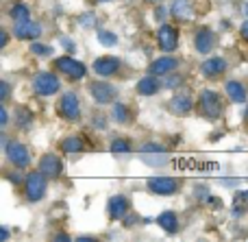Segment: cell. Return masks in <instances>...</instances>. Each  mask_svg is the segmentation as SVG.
<instances>
[{
  "label": "cell",
  "instance_id": "29",
  "mask_svg": "<svg viewBox=\"0 0 248 242\" xmlns=\"http://www.w3.org/2000/svg\"><path fill=\"white\" fill-rule=\"evenodd\" d=\"M242 205H248V192H237L235 194V208H233V212H235V216H240L242 212Z\"/></svg>",
  "mask_w": 248,
  "mask_h": 242
},
{
  "label": "cell",
  "instance_id": "4",
  "mask_svg": "<svg viewBox=\"0 0 248 242\" xmlns=\"http://www.w3.org/2000/svg\"><path fill=\"white\" fill-rule=\"evenodd\" d=\"M140 155H141V160H144L146 164H150V166H161V164H166L168 161L166 148H163L161 144H155V142L144 144V146L140 148Z\"/></svg>",
  "mask_w": 248,
  "mask_h": 242
},
{
  "label": "cell",
  "instance_id": "6",
  "mask_svg": "<svg viewBox=\"0 0 248 242\" xmlns=\"http://www.w3.org/2000/svg\"><path fill=\"white\" fill-rule=\"evenodd\" d=\"M59 112L65 120H78V118H81V105H78V98L74 92H65V94L61 96Z\"/></svg>",
  "mask_w": 248,
  "mask_h": 242
},
{
  "label": "cell",
  "instance_id": "38",
  "mask_svg": "<svg viewBox=\"0 0 248 242\" xmlns=\"http://www.w3.org/2000/svg\"><path fill=\"white\" fill-rule=\"evenodd\" d=\"M9 181H13V183H20V181H22V177H20V175H9Z\"/></svg>",
  "mask_w": 248,
  "mask_h": 242
},
{
  "label": "cell",
  "instance_id": "33",
  "mask_svg": "<svg viewBox=\"0 0 248 242\" xmlns=\"http://www.w3.org/2000/svg\"><path fill=\"white\" fill-rule=\"evenodd\" d=\"M7 122H9V113H7V109L0 107V127H7Z\"/></svg>",
  "mask_w": 248,
  "mask_h": 242
},
{
  "label": "cell",
  "instance_id": "8",
  "mask_svg": "<svg viewBox=\"0 0 248 242\" xmlns=\"http://www.w3.org/2000/svg\"><path fill=\"white\" fill-rule=\"evenodd\" d=\"M157 39H159V48L166 52H172L176 46H179V33H176V29L170 24H163L161 29H159Z\"/></svg>",
  "mask_w": 248,
  "mask_h": 242
},
{
  "label": "cell",
  "instance_id": "10",
  "mask_svg": "<svg viewBox=\"0 0 248 242\" xmlns=\"http://www.w3.org/2000/svg\"><path fill=\"white\" fill-rule=\"evenodd\" d=\"M118 70H120V59H116V57H100L94 61V72L100 74L103 79L116 74Z\"/></svg>",
  "mask_w": 248,
  "mask_h": 242
},
{
  "label": "cell",
  "instance_id": "12",
  "mask_svg": "<svg viewBox=\"0 0 248 242\" xmlns=\"http://www.w3.org/2000/svg\"><path fill=\"white\" fill-rule=\"evenodd\" d=\"M148 190L155 194H172L176 190V181L172 177H153L148 179Z\"/></svg>",
  "mask_w": 248,
  "mask_h": 242
},
{
  "label": "cell",
  "instance_id": "31",
  "mask_svg": "<svg viewBox=\"0 0 248 242\" xmlns=\"http://www.w3.org/2000/svg\"><path fill=\"white\" fill-rule=\"evenodd\" d=\"M0 98H2V100L9 98V83H7V81L0 83Z\"/></svg>",
  "mask_w": 248,
  "mask_h": 242
},
{
  "label": "cell",
  "instance_id": "20",
  "mask_svg": "<svg viewBox=\"0 0 248 242\" xmlns=\"http://www.w3.org/2000/svg\"><path fill=\"white\" fill-rule=\"evenodd\" d=\"M172 16L181 17V20H187L192 16V0H172V7H170Z\"/></svg>",
  "mask_w": 248,
  "mask_h": 242
},
{
  "label": "cell",
  "instance_id": "13",
  "mask_svg": "<svg viewBox=\"0 0 248 242\" xmlns=\"http://www.w3.org/2000/svg\"><path fill=\"white\" fill-rule=\"evenodd\" d=\"M39 170H42L48 179H55L61 175L63 166H61V160L57 155H44L42 161H39Z\"/></svg>",
  "mask_w": 248,
  "mask_h": 242
},
{
  "label": "cell",
  "instance_id": "22",
  "mask_svg": "<svg viewBox=\"0 0 248 242\" xmlns=\"http://www.w3.org/2000/svg\"><path fill=\"white\" fill-rule=\"evenodd\" d=\"M157 223H159V227H161L166 234H174L176 227H179L174 212H163V214H159V216H157Z\"/></svg>",
  "mask_w": 248,
  "mask_h": 242
},
{
  "label": "cell",
  "instance_id": "30",
  "mask_svg": "<svg viewBox=\"0 0 248 242\" xmlns=\"http://www.w3.org/2000/svg\"><path fill=\"white\" fill-rule=\"evenodd\" d=\"M31 52H33V55H39V57H48V55H52V48L35 42V44H31Z\"/></svg>",
  "mask_w": 248,
  "mask_h": 242
},
{
  "label": "cell",
  "instance_id": "7",
  "mask_svg": "<svg viewBox=\"0 0 248 242\" xmlns=\"http://www.w3.org/2000/svg\"><path fill=\"white\" fill-rule=\"evenodd\" d=\"M57 68L63 74H68L70 79H74V81L85 77V65H83L81 61H77L74 57H59V59H57Z\"/></svg>",
  "mask_w": 248,
  "mask_h": 242
},
{
  "label": "cell",
  "instance_id": "32",
  "mask_svg": "<svg viewBox=\"0 0 248 242\" xmlns=\"http://www.w3.org/2000/svg\"><path fill=\"white\" fill-rule=\"evenodd\" d=\"M166 85L170 87V90H172V87H179V85H181V77H168Z\"/></svg>",
  "mask_w": 248,
  "mask_h": 242
},
{
  "label": "cell",
  "instance_id": "41",
  "mask_svg": "<svg viewBox=\"0 0 248 242\" xmlns=\"http://www.w3.org/2000/svg\"><path fill=\"white\" fill-rule=\"evenodd\" d=\"M100 2H109V0H100Z\"/></svg>",
  "mask_w": 248,
  "mask_h": 242
},
{
  "label": "cell",
  "instance_id": "1",
  "mask_svg": "<svg viewBox=\"0 0 248 242\" xmlns=\"http://www.w3.org/2000/svg\"><path fill=\"white\" fill-rule=\"evenodd\" d=\"M198 107H201L202 116H207L209 120H218V118L222 116V100H220L218 92H214V90H202L201 92Z\"/></svg>",
  "mask_w": 248,
  "mask_h": 242
},
{
  "label": "cell",
  "instance_id": "5",
  "mask_svg": "<svg viewBox=\"0 0 248 242\" xmlns=\"http://www.w3.org/2000/svg\"><path fill=\"white\" fill-rule=\"evenodd\" d=\"M59 79L52 72H39L35 77V92L42 96H52L55 92H59Z\"/></svg>",
  "mask_w": 248,
  "mask_h": 242
},
{
  "label": "cell",
  "instance_id": "15",
  "mask_svg": "<svg viewBox=\"0 0 248 242\" xmlns=\"http://www.w3.org/2000/svg\"><path fill=\"white\" fill-rule=\"evenodd\" d=\"M194 44H196V50L202 52V55H209L211 50H214L216 46V35L211 33L209 29H201L196 33V39H194Z\"/></svg>",
  "mask_w": 248,
  "mask_h": 242
},
{
  "label": "cell",
  "instance_id": "3",
  "mask_svg": "<svg viewBox=\"0 0 248 242\" xmlns=\"http://www.w3.org/2000/svg\"><path fill=\"white\" fill-rule=\"evenodd\" d=\"M4 153H7V160L11 161L16 168H26V166L31 164L29 151H26V146L22 142H17V140L4 144Z\"/></svg>",
  "mask_w": 248,
  "mask_h": 242
},
{
  "label": "cell",
  "instance_id": "14",
  "mask_svg": "<svg viewBox=\"0 0 248 242\" xmlns=\"http://www.w3.org/2000/svg\"><path fill=\"white\" fill-rule=\"evenodd\" d=\"M227 70V61L222 59V57H209L207 61H202V65H201V72H202V77H220V74Z\"/></svg>",
  "mask_w": 248,
  "mask_h": 242
},
{
  "label": "cell",
  "instance_id": "2",
  "mask_svg": "<svg viewBox=\"0 0 248 242\" xmlns=\"http://www.w3.org/2000/svg\"><path fill=\"white\" fill-rule=\"evenodd\" d=\"M46 175L42 173V170H37V173H31L29 177H26V181H24V188H26V199L29 201H42L44 196H46V188H48V183H46Z\"/></svg>",
  "mask_w": 248,
  "mask_h": 242
},
{
  "label": "cell",
  "instance_id": "11",
  "mask_svg": "<svg viewBox=\"0 0 248 242\" xmlns=\"http://www.w3.org/2000/svg\"><path fill=\"white\" fill-rule=\"evenodd\" d=\"M13 35H16L17 39H37L39 35H42V26L33 20L22 22V24L13 26Z\"/></svg>",
  "mask_w": 248,
  "mask_h": 242
},
{
  "label": "cell",
  "instance_id": "35",
  "mask_svg": "<svg viewBox=\"0 0 248 242\" xmlns=\"http://www.w3.org/2000/svg\"><path fill=\"white\" fill-rule=\"evenodd\" d=\"M4 46H7V31L0 33V48H4Z\"/></svg>",
  "mask_w": 248,
  "mask_h": 242
},
{
  "label": "cell",
  "instance_id": "17",
  "mask_svg": "<svg viewBox=\"0 0 248 242\" xmlns=\"http://www.w3.org/2000/svg\"><path fill=\"white\" fill-rule=\"evenodd\" d=\"M170 112L176 113V116H187L192 112V98L187 94H176L170 100Z\"/></svg>",
  "mask_w": 248,
  "mask_h": 242
},
{
  "label": "cell",
  "instance_id": "27",
  "mask_svg": "<svg viewBox=\"0 0 248 242\" xmlns=\"http://www.w3.org/2000/svg\"><path fill=\"white\" fill-rule=\"evenodd\" d=\"M128 151H131V144H128V140L118 138V140H113V142H111V153H128Z\"/></svg>",
  "mask_w": 248,
  "mask_h": 242
},
{
  "label": "cell",
  "instance_id": "39",
  "mask_svg": "<svg viewBox=\"0 0 248 242\" xmlns=\"http://www.w3.org/2000/svg\"><path fill=\"white\" fill-rule=\"evenodd\" d=\"M92 20H94V16H90V17H83V24H85V26H92V24H94V22H92Z\"/></svg>",
  "mask_w": 248,
  "mask_h": 242
},
{
  "label": "cell",
  "instance_id": "16",
  "mask_svg": "<svg viewBox=\"0 0 248 242\" xmlns=\"http://www.w3.org/2000/svg\"><path fill=\"white\" fill-rule=\"evenodd\" d=\"M176 65H179V61L174 59V57H159L157 61H153L150 64V74H170V72H174L176 70Z\"/></svg>",
  "mask_w": 248,
  "mask_h": 242
},
{
  "label": "cell",
  "instance_id": "9",
  "mask_svg": "<svg viewBox=\"0 0 248 242\" xmlns=\"http://www.w3.org/2000/svg\"><path fill=\"white\" fill-rule=\"evenodd\" d=\"M90 90H92V96H94V100L98 105H107V103H111V100L116 98V87L109 85V83H105V81L92 83Z\"/></svg>",
  "mask_w": 248,
  "mask_h": 242
},
{
  "label": "cell",
  "instance_id": "34",
  "mask_svg": "<svg viewBox=\"0 0 248 242\" xmlns=\"http://www.w3.org/2000/svg\"><path fill=\"white\" fill-rule=\"evenodd\" d=\"M61 44H63V46H65V48H68V50H70V52H74V44H72V42H70V39H68V37H63V39H61Z\"/></svg>",
  "mask_w": 248,
  "mask_h": 242
},
{
  "label": "cell",
  "instance_id": "42",
  "mask_svg": "<svg viewBox=\"0 0 248 242\" xmlns=\"http://www.w3.org/2000/svg\"><path fill=\"white\" fill-rule=\"evenodd\" d=\"M246 13H248V4H246Z\"/></svg>",
  "mask_w": 248,
  "mask_h": 242
},
{
  "label": "cell",
  "instance_id": "28",
  "mask_svg": "<svg viewBox=\"0 0 248 242\" xmlns=\"http://www.w3.org/2000/svg\"><path fill=\"white\" fill-rule=\"evenodd\" d=\"M113 118H116V122H126V120H128V109H126V105L118 103L116 107H113Z\"/></svg>",
  "mask_w": 248,
  "mask_h": 242
},
{
  "label": "cell",
  "instance_id": "23",
  "mask_svg": "<svg viewBox=\"0 0 248 242\" xmlns=\"http://www.w3.org/2000/svg\"><path fill=\"white\" fill-rule=\"evenodd\" d=\"M61 148H63L65 153H81V151H85V140L78 138V135L65 138L63 144H61Z\"/></svg>",
  "mask_w": 248,
  "mask_h": 242
},
{
  "label": "cell",
  "instance_id": "24",
  "mask_svg": "<svg viewBox=\"0 0 248 242\" xmlns=\"http://www.w3.org/2000/svg\"><path fill=\"white\" fill-rule=\"evenodd\" d=\"M11 17H13V22H16V24L29 22V20H31V11H29V7H26V4H22V2H17L16 7L11 9Z\"/></svg>",
  "mask_w": 248,
  "mask_h": 242
},
{
  "label": "cell",
  "instance_id": "26",
  "mask_svg": "<svg viewBox=\"0 0 248 242\" xmlns=\"http://www.w3.org/2000/svg\"><path fill=\"white\" fill-rule=\"evenodd\" d=\"M98 42L103 46H116L118 37H116V33H109V31H98Z\"/></svg>",
  "mask_w": 248,
  "mask_h": 242
},
{
  "label": "cell",
  "instance_id": "25",
  "mask_svg": "<svg viewBox=\"0 0 248 242\" xmlns=\"http://www.w3.org/2000/svg\"><path fill=\"white\" fill-rule=\"evenodd\" d=\"M16 120H17V125H20L22 129H29V127H31V120H33V116H31V113L26 112L24 107H20V109H17V113H16Z\"/></svg>",
  "mask_w": 248,
  "mask_h": 242
},
{
  "label": "cell",
  "instance_id": "37",
  "mask_svg": "<svg viewBox=\"0 0 248 242\" xmlns=\"http://www.w3.org/2000/svg\"><path fill=\"white\" fill-rule=\"evenodd\" d=\"M7 238H9V229L2 227V229H0V240H7Z\"/></svg>",
  "mask_w": 248,
  "mask_h": 242
},
{
  "label": "cell",
  "instance_id": "18",
  "mask_svg": "<svg viewBox=\"0 0 248 242\" xmlns=\"http://www.w3.org/2000/svg\"><path fill=\"white\" fill-rule=\"evenodd\" d=\"M126 210H128V201L122 194H116L109 199V214H111L113 221H120V218L126 216Z\"/></svg>",
  "mask_w": 248,
  "mask_h": 242
},
{
  "label": "cell",
  "instance_id": "36",
  "mask_svg": "<svg viewBox=\"0 0 248 242\" xmlns=\"http://www.w3.org/2000/svg\"><path fill=\"white\" fill-rule=\"evenodd\" d=\"M242 37L248 39V20L244 22V24H242Z\"/></svg>",
  "mask_w": 248,
  "mask_h": 242
},
{
  "label": "cell",
  "instance_id": "19",
  "mask_svg": "<svg viewBox=\"0 0 248 242\" xmlns=\"http://www.w3.org/2000/svg\"><path fill=\"white\" fill-rule=\"evenodd\" d=\"M159 90V83L157 79H155V74H146L144 79H140V83H137V92H140L141 96H153L157 94Z\"/></svg>",
  "mask_w": 248,
  "mask_h": 242
},
{
  "label": "cell",
  "instance_id": "40",
  "mask_svg": "<svg viewBox=\"0 0 248 242\" xmlns=\"http://www.w3.org/2000/svg\"><path fill=\"white\" fill-rule=\"evenodd\" d=\"M96 238H92V236H81V238H78V242H94Z\"/></svg>",
  "mask_w": 248,
  "mask_h": 242
},
{
  "label": "cell",
  "instance_id": "21",
  "mask_svg": "<svg viewBox=\"0 0 248 242\" xmlns=\"http://www.w3.org/2000/svg\"><path fill=\"white\" fill-rule=\"evenodd\" d=\"M227 94L233 103H244L246 100V90L240 81H229L227 83Z\"/></svg>",
  "mask_w": 248,
  "mask_h": 242
}]
</instances>
